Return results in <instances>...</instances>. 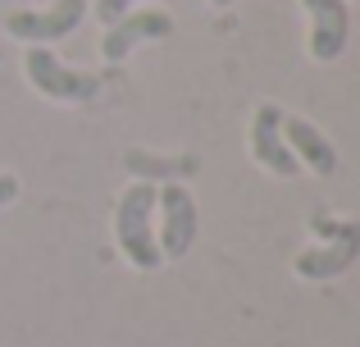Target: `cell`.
Masks as SVG:
<instances>
[{
    "label": "cell",
    "instance_id": "cell-1",
    "mask_svg": "<svg viewBox=\"0 0 360 347\" xmlns=\"http://www.w3.org/2000/svg\"><path fill=\"white\" fill-rule=\"evenodd\" d=\"M115 233H119V251L137 270H160L165 256H160V242H155V183H132L119 196Z\"/></svg>",
    "mask_w": 360,
    "mask_h": 347
},
{
    "label": "cell",
    "instance_id": "cell-2",
    "mask_svg": "<svg viewBox=\"0 0 360 347\" xmlns=\"http://www.w3.org/2000/svg\"><path fill=\"white\" fill-rule=\"evenodd\" d=\"M310 229H315L324 242H319V247H306L297 260H292V270H297L301 279H338V275H347V270L356 265V256H360V224L315 215Z\"/></svg>",
    "mask_w": 360,
    "mask_h": 347
},
{
    "label": "cell",
    "instance_id": "cell-3",
    "mask_svg": "<svg viewBox=\"0 0 360 347\" xmlns=\"http://www.w3.org/2000/svg\"><path fill=\"white\" fill-rule=\"evenodd\" d=\"M23 73H27V82H32L41 96H51V101H91L101 92V78H96V73H82V69L60 64L51 51H46V46H27Z\"/></svg>",
    "mask_w": 360,
    "mask_h": 347
},
{
    "label": "cell",
    "instance_id": "cell-4",
    "mask_svg": "<svg viewBox=\"0 0 360 347\" xmlns=\"http://www.w3.org/2000/svg\"><path fill=\"white\" fill-rule=\"evenodd\" d=\"M155 210H160V256L165 260H183L196 242V201L183 183H160L155 187Z\"/></svg>",
    "mask_w": 360,
    "mask_h": 347
},
{
    "label": "cell",
    "instance_id": "cell-5",
    "mask_svg": "<svg viewBox=\"0 0 360 347\" xmlns=\"http://www.w3.org/2000/svg\"><path fill=\"white\" fill-rule=\"evenodd\" d=\"M82 18H87V0H55L51 9H9L5 14V32L18 37V42L46 46V42L69 37Z\"/></svg>",
    "mask_w": 360,
    "mask_h": 347
},
{
    "label": "cell",
    "instance_id": "cell-6",
    "mask_svg": "<svg viewBox=\"0 0 360 347\" xmlns=\"http://www.w3.org/2000/svg\"><path fill=\"white\" fill-rule=\"evenodd\" d=\"M160 37H174V14H165V9H137V14H123L105 27L101 55L110 64H119L137 42H160Z\"/></svg>",
    "mask_w": 360,
    "mask_h": 347
},
{
    "label": "cell",
    "instance_id": "cell-7",
    "mask_svg": "<svg viewBox=\"0 0 360 347\" xmlns=\"http://www.w3.org/2000/svg\"><path fill=\"white\" fill-rule=\"evenodd\" d=\"M251 156L278 178H297L301 174V160L288 151V142H283V110L269 106V101H264V106L255 110V119H251Z\"/></svg>",
    "mask_w": 360,
    "mask_h": 347
},
{
    "label": "cell",
    "instance_id": "cell-8",
    "mask_svg": "<svg viewBox=\"0 0 360 347\" xmlns=\"http://www.w3.org/2000/svg\"><path fill=\"white\" fill-rule=\"evenodd\" d=\"M310 14V55L319 64L338 60L347 51V37H352V14H347V0H301Z\"/></svg>",
    "mask_w": 360,
    "mask_h": 347
},
{
    "label": "cell",
    "instance_id": "cell-9",
    "mask_svg": "<svg viewBox=\"0 0 360 347\" xmlns=\"http://www.w3.org/2000/svg\"><path fill=\"white\" fill-rule=\"evenodd\" d=\"M283 142H288V151L297 156L301 165H310L315 174H333L338 170V151H333V142H328L324 133H319L315 124H306V119H297V115H283Z\"/></svg>",
    "mask_w": 360,
    "mask_h": 347
},
{
    "label": "cell",
    "instance_id": "cell-10",
    "mask_svg": "<svg viewBox=\"0 0 360 347\" xmlns=\"http://www.w3.org/2000/svg\"><path fill=\"white\" fill-rule=\"evenodd\" d=\"M123 170L137 178V183H183V178H192L201 170V160L196 156H155V151H137L132 146L123 156Z\"/></svg>",
    "mask_w": 360,
    "mask_h": 347
},
{
    "label": "cell",
    "instance_id": "cell-11",
    "mask_svg": "<svg viewBox=\"0 0 360 347\" xmlns=\"http://www.w3.org/2000/svg\"><path fill=\"white\" fill-rule=\"evenodd\" d=\"M132 5H137V0H96V18H101V23H115V18H123V14H128V9Z\"/></svg>",
    "mask_w": 360,
    "mask_h": 347
},
{
    "label": "cell",
    "instance_id": "cell-12",
    "mask_svg": "<svg viewBox=\"0 0 360 347\" xmlns=\"http://www.w3.org/2000/svg\"><path fill=\"white\" fill-rule=\"evenodd\" d=\"M18 196V178L14 174H0V206H9Z\"/></svg>",
    "mask_w": 360,
    "mask_h": 347
},
{
    "label": "cell",
    "instance_id": "cell-13",
    "mask_svg": "<svg viewBox=\"0 0 360 347\" xmlns=\"http://www.w3.org/2000/svg\"><path fill=\"white\" fill-rule=\"evenodd\" d=\"M210 5H233V0H210Z\"/></svg>",
    "mask_w": 360,
    "mask_h": 347
}]
</instances>
